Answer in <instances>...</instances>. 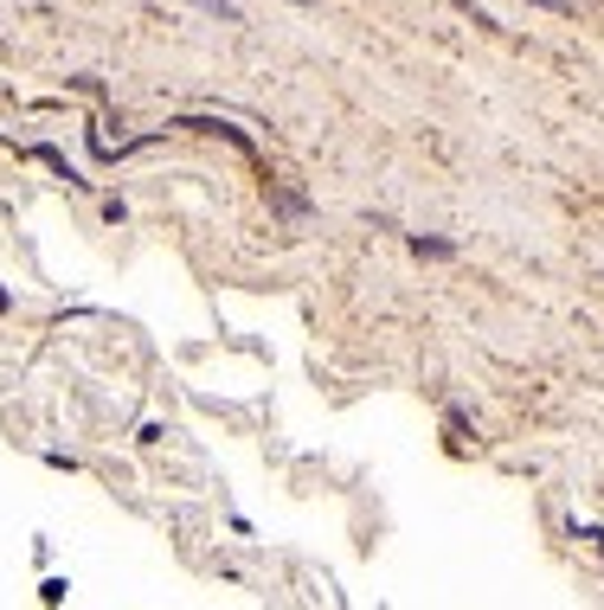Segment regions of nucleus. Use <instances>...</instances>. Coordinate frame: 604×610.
Instances as JSON below:
<instances>
[{
    "mask_svg": "<svg viewBox=\"0 0 604 610\" xmlns=\"http://www.w3.org/2000/svg\"><path fill=\"white\" fill-rule=\"evenodd\" d=\"M533 7H547V13H567L572 0H533Z\"/></svg>",
    "mask_w": 604,
    "mask_h": 610,
    "instance_id": "obj_1",
    "label": "nucleus"
}]
</instances>
